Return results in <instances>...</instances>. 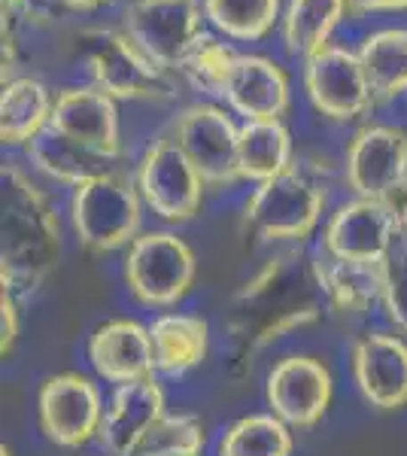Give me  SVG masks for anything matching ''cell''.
I'll list each match as a JSON object with an SVG mask.
<instances>
[{"instance_id": "17", "label": "cell", "mask_w": 407, "mask_h": 456, "mask_svg": "<svg viewBox=\"0 0 407 456\" xmlns=\"http://www.w3.org/2000/svg\"><path fill=\"white\" fill-rule=\"evenodd\" d=\"M88 362L98 371V378L116 387L152 378L155 350L150 326H140L137 320L103 322L88 338Z\"/></svg>"}, {"instance_id": "29", "label": "cell", "mask_w": 407, "mask_h": 456, "mask_svg": "<svg viewBox=\"0 0 407 456\" xmlns=\"http://www.w3.org/2000/svg\"><path fill=\"white\" fill-rule=\"evenodd\" d=\"M204 451V423L191 414H165L152 426L137 456H198Z\"/></svg>"}, {"instance_id": "10", "label": "cell", "mask_w": 407, "mask_h": 456, "mask_svg": "<svg viewBox=\"0 0 407 456\" xmlns=\"http://www.w3.org/2000/svg\"><path fill=\"white\" fill-rule=\"evenodd\" d=\"M305 88L310 94V104L335 122L362 119L377 101L359 55L340 46H325L307 58Z\"/></svg>"}, {"instance_id": "11", "label": "cell", "mask_w": 407, "mask_h": 456, "mask_svg": "<svg viewBox=\"0 0 407 456\" xmlns=\"http://www.w3.org/2000/svg\"><path fill=\"white\" fill-rule=\"evenodd\" d=\"M271 414L280 417L289 429H310L329 414L335 384L331 371L313 356H286L268 374Z\"/></svg>"}, {"instance_id": "26", "label": "cell", "mask_w": 407, "mask_h": 456, "mask_svg": "<svg viewBox=\"0 0 407 456\" xmlns=\"http://www.w3.org/2000/svg\"><path fill=\"white\" fill-rule=\"evenodd\" d=\"M292 432L273 414H249L228 426L219 456H292Z\"/></svg>"}, {"instance_id": "30", "label": "cell", "mask_w": 407, "mask_h": 456, "mask_svg": "<svg viewBox=\"0 0 407 456\" xmlns=\"http://www.w3.org/2000/svg\"><path fill=\"white\" fill-rule=\"evenodd\" d=\"M380 305L387 311L389 322L402 335H407V249L392 247V253L383 259V296Z\"/></svg>"}, {"instance_id": "9", "label": "cell", "mask_w": 407, "mask_h": 456, "mask_svg": "<svg viewBox=\"0 0 407 456\" xmlns=\"http://www.w3.org/2000/svg\"><path fill=\"white\" fill-rule=\"evenodd\" d=\"M174 137L195 171L210 186H228L240 180L238 167V143L240 128L232 122L225 110L213 104H191L176 116Z\"/></svg>"}, {"instance_id": "12", "label": "cell", "mask_w": 407, "mask_h": 456, "mask_svg": "<svg viewBox=\"0 0 407 456\" xmlns=\"http://www.w3.org/2000/svg\"><path fill=\"white\" fill-rule=\"evenodd\" d=\"M398 240V219L383 198H353L331 213L322 249L338 259L383 262Z\"/></svg>"}, {"instance_id": "24", "label": "cell", "mask_w": 407, "mask_h": 456, "mask_svg": "<svg viewBox=\"0 0 407 456\" xmlns=\"http://www.w3.org/2000/svg\"><path fill=\"white\" fill-rule=\"evenodd\" d=\"M356 55L377 101H392L407 92V28L371 34Z\"/></svg>"}, {"instance_id": "3", "label": "cell", "mask_w": 407, "mask_h": 456, "mask_svg": "<svg viewBox=\"0 0 407 456\" xmlns=\"http://www.w3.org/2000/svg\"><path fill=\"white\" fill-rule=\"evenodd\" d=\"M140 198L137 183L119 171L83 183L73 189L70 223L77 240L88 253H113L119 247H131L140 232Z\"/></svg>"}, {"instance_id": "15", "label": "cell", "mask_w": 407, "mask_h": 456, "mask_svg": "<svg viewBox=\"0 0 407 456\" xmlns=\"http://www.w3.org/2000/svg\"><path fill=\"white\" fill-rule=\"evenodd\" d=\"M161 417H165V393L152 378L122 384L116 387L113 399L103 411L98 438L110 456H137Z\"/></svg>"}, {"instance_id": "36", "label": "cell", "mask_w": 407, "mask_h": 456, "mask_svg": "<svg viewBox=\"0 0 407 456\" xmlns=\"http://www.w3.org/2000/svg\"><path fill=\"white\" fill-rule=\"evenodd\" d=\"M0 456H12V451H10V447L4 444V447H0Z\"/></svg>"}, {"instance_id": "25", "label": "cell", "mask_w": 407, "mask_h": 456, "mask_svg": "<svg viewBox=\"0 0 407 456\" xmlns=\"http://www.w3.org/2000/svg\"><path fill=\"white\" fill-rule=\"evenodd\" d=\"M346 0H289L283 16V43L292 55L310 58L329 46L335 25L344 19Z\"/></svg>"}, {"instance_id": "18", "label": "cell", "mask_w": 407, "mask_h": 456, "mask_svg": "<svg viewBox=\"0 0 407 456\" xmlns=\"http://www.w3.org/2000/svg\"><path fill=\"white\" fill-rule=\"evenodd\" d=\"M225 101L247 122H277L289 107V79L280 64L262 55H238Z\"/></svg>"}, {"instance_id": "7", "label": "cell", "mask_w": 407, "mask_h": 456, "mask_svg": "<svg viewBox=\"0 0 407 456\" xmlns=\"http://www.w3.org/2000/svg\"><path fill=\"white\" fill-rule=\"evenodd\" d=\"M137 189L146 208L165 223H189L204 201V176L174 137H159L146 146L137 165Z\"/></svg>"}, {"instance_id": "34", "label": "cell", "mask_w": 407, "mask_h": 456, "mask_svg": "<svg viewBox=\"0 0 407 456\" xmlns=\"http://www.w3.org/2000/svg\"><path fill=\"white\" fill-rule=\"evenodd\" d=\"M68 6H73V10H94V6L107 4V0H64Z\"/></svg>"}, {"instance_id": "32", "label": "cell", "mask_w": 407, "mask_h": 456, "mask_svg": "<svg viewBox=\"0 0 407 456\" xmlns=\"http://www.w3.org/2000/svg\"><path fill=\"white\" fill-rule=\"evenodd\" d=\"M350 12H395L407 10V0H346Z\"/></svg>"}, {"instance_id": "8", "label": "cell", "mask_w": 407, "mask_h": 456, "mask_svg": "<svg viewBox=\"0 0 407 456\" xmlns=\"http://www.w3.org/2000/svg\"><path fill=\"white\" fill-rule=\"evenodd\" d=\"M40 429L58 447H83L101 432L103 399L98 387L79 371L46 378L37 395Z\"/></svg>"}, {"instance_id": "6", "label": "cell", "mask_w": 407, "mask_h": 456, "mask_svg": "<svg viewBox=\"0 0 407 456\" xmlns=\"http://www.w3.org/2000/svg\"><path fill=\"white\" fill-rule=\"evenodd\" d=\"M122 31L159 64L176 70L186 53L201 40V4L198 0H131L122 12Z\"/></svg>"}, {"instance_id": "20", "label": "cell", "mask_w": 407, "mask_h": 456, "mask_svg": "<svg viewBox=\"0 0 407 456\" xmlns=\"http://www.w3.org/2000/svg\"><path fill=\"white\" fill-rule=\"evenodd\" d=\"M28 159L37 165V171H43L46 176L58 183H68V186H83V183L94 180V176H103L110 171H116L113 161L101 152L88 150V146L77 143L73 137L61 134L58 128H46L28 143Z\"/></svg>"}, {"instance_id": "23", "label": "cell", "mask_w": 407, "mask_h": 456, "mask_svg": "<svg viewBox=\"0 0 407 456\" xmlns=\"http://www.w3.org/2000/svg\"><path fill=\"white\" fill-rule=\"evenodd\" d=\"M292 161V134L283 122H243L238 143L240 180L268 183Z\"/></svg>"}, {"instance_id": "2", "label": "cell", "mask_w": 407, "mask_h": 456, "mask_svg": "<svg viewBox=\"0 0 407 456\" xmlns=\"http://www.w3.org/2000/svg\"><path fill=\"white\" fill-rule=\"evenodd\" d=\"M329 189L307 165H292L249 195L243 223L265 240H305L320 225Z\"/></svg>"}, {"instance_id": "22", "label": "cell", "mask_w": 407, "mask_h": 456, "mask_svg": "<svg viewBox=\"0 0 407 456\" xmlns=\"http://www.w3.org/2000/svg\"><path fill=\"white\" fill-rule=\"evenodd\" d=\"M52 107H55V98L40 79L21 77L4 83V94H0V137H4V143H31L52 122Z\"/></svg>"}, {"instance_id": "14", "label": "cell", "mask_w": 407, "mask_h": 456, "mask_svg": "<svg viewBox=\"0 0 407 456\" xmlns=\"http://www.w3.org/2000/svg\"><path fill=\"white\" fill-rule=\"evenodd\" d=\"M52 128L73 137L77 143L101 152L107 159H119V113L116 98L101 92L98 86H73L55 94Z\"/></svg>"}, {"instance_id": "31", "label": "cell", "mask_w": 407, "mask_h": 456, "mask_svg": "<svg viewBox=\"0 0 407 456\" xmlns=\"http://www.w3.org/2000/svg\"><path fill=\"white\" fill-rule=\"evenodd\" d=\"M19 307H16V292L6 289L0 292V353H10L16 347V338H19Z\"/></svg>"}, {"instance_id": "16", "label": "cell", "mask_w": 407, "mask_h": 456, "mask_svg": "<svg viewBox=\"0 0 407 456\" xmlns=\"http://www.w3.org/2000/svg\"><path fill=\"white\" fill-rule=\"evenodd\" d=\"M353 378L359 393L377 411L407 404V344L395 335H365L353 347Z\"/></svg>"}, {"instance_id": "21", "label": "cell", "mask_w": 407, "mask_h": 456, "mask_svg": "<svg viewBox=\"0 0 407 456\" xmlns=\"http://www.w3.org/2000/svg\"><path fill=\"white\" fill-rule=\"evenodd\" d=\"M152 350H155V371L180 378L207 359L210 347V329L201 316L189 314H165L150 326Z\"/></svg>"}, {"instance_id": "1", "label": "cell", "mask_w": 407, "mask_h": 456, "mask_svg": "<svg viewBox=\"0 0 407 456\" xmlns=\"http://www.w3.org/2000/svg\"><path fill=\"white\" fill-rule=\"evenodd\" d=\"M0 283L12 292H34L61 256V223L40 186L16 165L0 171Z\"/></svg>"}, {"instance_id": "13", "label": "cell", "mask_w": 407, "mask_h": 456, "mask_svg": "<svg viewBox=\"0 0 407 456\" xmlns=\"http://www.w3.org/2000/svg\"><path fill=\"white\" fill-rule=\"evenodd\" d=\"M407 171V131L365 125L346 146V183L356 198H387Z\"/></svg>"}, {"instance_id": "33", "label": "cell", "mask_w": 407, "mask_h": 456, "mask_svg": "<svg viewBox=\"0 0 407 456\" xmlns=\"http://www.w3.org/2000/svg\"><path fill=\"white\" fill-rule=\"evenodd\" d=\"M383 201H387V208L395 213V219L404 216V213H407V171H404L402 180H398L395 186L389 189V195L383 198Z\"/></svg>"}, {"instance_id": "27", "label": "cell", "mask_w": 407, "mask_h": 456, "mask_svg": "<svg viewBox=\"0 0 407 456\" xmlns=\"http://www.w3.org/2000/svg\"><path fill=\"white\" fill-rule=\"evenodd\" d=\"M204 16L234 40H262L280 16V0H204Z\"/></svg>"}, {"instance_id": "35", "label": "cell", "mask_w": 407, "mask_h": 456, "mask_svg": "<svg viewBox=\"0 0 407 456\" xmlns=\"http://www.w3.org/2000/svg\"><path fill=\"white\" fill-rule=\"evenodd\" d=\"M398 247L407 249V213L402 219H398Z\"/></svg>"}, {"instance_id": "19", "label": "cell", "mask_w": 407, "mask_h": 456, "mask_svg": "<svg viewBox=\"0 0 407 456\" xmlns=\"http://www.w3.org/2000/svg\"><path fill=\"white\" fill-rule=\"evenodd\" d=\"M310 274L338 314L359 316L383 296V262H353L320 253L310 259Z\"/></svg>"}, {"instance_id": "28", "label": "cell", "mask_w": 407, "mask_h": 456, "mask_svg": "<svg viewBox=\"0 0 407 456\" xmlns=\"http://www.w3.org/2000/svg\"><path fill=\"white\" fill-rule=\"evenodd\" d=\"M234 64H238V53L234 49H228L225 43L213 40V37H201L180 61L176 73L191 88H198V92L213 94V98H225V86Z\"/></svg>"}, {"instance_id": "4", "label": "cell", "mask_w": 407, "mask_h": 456, "mask_svg": "<svg viewBox=\"0 0 407 456\" xmlns=\"http://www.w3.org/2000/svg\"><path fill=\"white\" fill-rule=\"evenodd\" d=\"M83 61L94 86L116 101H167L176 94L167 70L152 64L125 31L113 28H88L79 34Z\"/></svg>"}, {"instance_id": "5", "label": "cell", "mask_w": 407, "mask_h": 456, "mask_svg": "<svg viewBox=\"0 0 407 456\" xmlns=\"http://www.w3.org/2000/svg\"><path fill=\"white\" fill-rule=\"evenodd\" d=\"M195 253L174 232H143L125 253L128 292L146 307H174L195 283Z\"/></svg>"}]
</instances>
